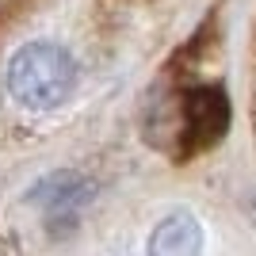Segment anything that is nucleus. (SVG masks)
Wrapping results in <instances>:
<instances>
[{
  "instance_id": "obj_3",
  "label": "nucleus",
  "mask_w": 256,
  "mask_h": 256,
  "mask_svg": "<svg viewBox=\"0 0 256 256\" xmlns=\"http://www.w3.org/2000/svg\"><path fill=\"white\" fill-rule=\"evenodd\" d=\"M146 256H203V226L188 210L160 218L150 234Z\"/></svg>"
},
{
  "instance_id": "obj_1",
  "label": "nucleus",
  "mask_w": 256,
  "mask_h": 256,
  "mask_svg": "<svg viewBox=\"0 0 256 256\" xmlns=\"http://www.w3.org/2000/svg\"><path fill=\"white\" fill-rule=\"evenodd\" d=\"M4 84L12 100L27 111H54L73 96L76 84V62L73 54L58 42H27L8 58L4 69Z\"/></svg>"
},
{
  "instance_id": "obj_2",
  "label": "nucleus",
  "mask_w": 256,
  "mask_h": 256,
  "mask_svg": "<svg viewBox=\"0 0 256 256\" xmlns=\"http://www.w3.org/2000/svg\"><path fill=\"white\" fill-rule=\"evenodd\" d=\"M230 130V96L218 84H195L180 100V146L188 157L210 150Z\"/></svg>"
}]
</instances>
